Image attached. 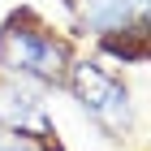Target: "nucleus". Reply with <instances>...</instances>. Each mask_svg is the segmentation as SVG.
Returning a JSON list of instances; mask_svg holds the SVG:
<instances>
[{
  "instance_id": "f03ea898",
  "label": "nucleus",
  "mask_w": 151,
  "mask_h": 151,
  "mask_svg": "<svg viewBox=\"0 0 151 151\" xmlns=\"http://www.w3.org/2000/svg\"><path fill=\"white\" fill-rule=\"evenodd\" d=\"M60 86H69L78 108L104 129L108 138H125L129 134V125H134V99H129V86L112 69H104L99 60H69Z\"/></svg>"
},
{
  "instance_id": "7ed1b4c3",
  "label": "nucleus",
  "mask_w": 151,
  "mask_h": 151,
  "mask_svg": "<svg viewBox=\"0 0 151 151\" xmlns=\"http://www.w3.org/2000/svg\"><path fill=\"white\" fill-rule=\"evenodd\" d=\"M0 129H17V134H30L39 142L56 138L52 112L43 104V86L0 73Z\"/></svg>"
},
{
  "instance_id": "20e7f679",
  "label": "nucleus",
  "mask_w": 151,
  "mask_h": 151,
  "mask_svg": "<svg viewBox=\"0 0 151 151\" xmlns=\"http://www.w3.org/2000/svg\"><path fill=\"white\" fill-rule=\"evenodd\" d=\"M99 52L116 56L121 65H147L151 47H147V30H121V35H104L99 39Z\"/></svg>"
},
{
  "instance_id": "f257e3e1",
  "label": "nucleus",
  "mask_w": 151,
  "mask_h": 151,
  "mask_svg": "<svg viewBox=\"0 0 151 151\" xmlns=\"http://www.w3.org/2000/svg\"><path fill=\"white\" fill-rule=\"evenodd\" d=\"M69 60V39L56 35L35 9H17L0 22V73L35 82V86H60Z\"/></svg>"
},
{
  "instance_id": "39448f33",
  "label": "nucleus",
  "mask_w": 151,
  "mask_h": 151,
  "mask_svg": "<svg viewBox=\"0 0 151 151\" xmlns=\"http://www.w3.org/2000/svg\"><path fill=\"white\" fill-rule=\"evenodd\" d=\"M0 151H43V142L17 129H0Z\"/></svg>"
}]
</instances>
